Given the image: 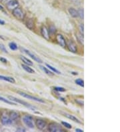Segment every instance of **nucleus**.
<instances>
[{
    "label": "nucleus",
    "mask_w": 120,
    "mask_h": 132,
    "mask_svg": "<svg viewBox=\"0 0 120 132\" xmlns=\"http://www.w3.org/2000/svg\"><path fill=\"white\" fill-rule=\"evenodd\" d=\"M12 14L16 19L22 21L24 20L26 15L24 13V12L22 11V9L20 7H16L12 11Z\"/></svg>",
    "instance_id": "f257e3e1"
},
{
    "label": "nucleus",
    "mask_w": 120,
    "mask_h": 132,
    "mask_svg": "<svg viewBox=\"0 0 120 132\" xmlns=\"http://www.w3.org/2000/svg\"><path fill=\"white\" fill-rule=\"evenodd\" d=\"M48 130L51 132H64V129L63 127L60 125V124L57 123H51L49 124Z\"/></svg>",
    "instance_id": "f03ea898"
},
{
    "label": "nucleus",
    "mask_w": 120,
    "mask_h": 132,
    "mask_svg": "<svg viewBox=\"0 0 120 132\" xmlns=\"http://www.w3.org/2000/svg\"><path fill=\"white\" fill-rule=\"evenodd\" d=\"M8 98L9 99V100L12 101H14L15 103H20V104H22L23 106H26V107H27L29 109H31L32 110H34L35 107H33L32 105H30V104H29L28 103H27L26 101H22L20 99H17V98H15L13 96H8Z\"/></svg>",
    "instance_id": "7ed1b4c3"
},
{
    "label": "nucleus",
    "mask_w": 120,
    "mask_h": 132,
    "mask_svg": "<svg viewBox=\"0 0 120 132\" xmlns=\"http://www.w3.org/2000/svg\"><path fill=\"white\" fill-rule=\"evenodd\" d=\"M23 122L25 124L26 126L28 127L30 129L34 128V124H33V119L30 115H25L23 118Z\"/></svg>",
    "instance_id": "20e7f679"
},
{
    "label": "nucleus",
    "mask_w": 120,
    "mask_h": 132,
    "mask_svg": "<svg viewBox=\"0 0 120 132\" xmlns=\"http://www.w3.org/2000/svg\"><path fill=\"white\" fill-rule=\"evenodd\" d=\"M17 93L18 94H20V95H21V96H23V98H27L28 99H31V100H33L35 101H37V102H40V103H45V101L43 100V99H40V98H37L36 97H34V96H32L31 95H29L27 93H24L23 92H17Z\"/></svg>",
    "instance_id": "39448f33"
},
{
    "label": "nucleus",
    "mask_w": 120,
    "mask_h": 132,
    "mask_svg": "<svg viewBox=\"0 0 120 132\" xmlns=\"http://www.w3.org/2000/svg\"><path fill=\"white\" fill-rule=\"evenodd\" d=\"M21 49L23 51L24 53H26V54L28 55L31 58H32L33 60H35V61H37V63H43V61L41 60V59H40L39 57H37V56H36L35 55H34L33 53H32V52H29V50H27V49H23V48H21Z\"/></svg>",
    "instance_id": "423d86ee"
},
{
    "label": "nucleus",
    "mask_w": 120,
    "mask_h": 132,
    "mask_svg": "<svg viewBox=\"0 0 120 132\" xmlns=\"http://www.w3.org/2000/svg\"><path fill=\"white\" fill-rule=\"evenodd\" d=\"M35 125L37 126V128L40 130H43L46 129L47 126V123L45 120L41 119H37L35 121Z\"/></svg>",
    "instance_id": "0eeeda50"
},
{
    "label": "nucleus",
    "mask_w": 120,
    "mask_h": 132,
    "mask_svg": "<svg viewBox=\"0 0 120 132\" xmlns=\"http://www.w3.org/2000/svg\"><path fill=\"white\" fill-rule=\"evenodd\" d=\"M66 46H67L69 50L72 53H76L77 52V46L72 40H69L67 42H66Z\"/></svg>",
    "instance_id": "6e6552de"
},
{
    "label": "nucleus",
    "mask_w": 120,
    "mask_h": 132,
    "mask_svg": "<svg viewBox=\"0 0 120 132\" xmlns=\"http://www.w3.org/2000/svg\"><path fill=\"white\" fill-rule=\"evenodd\" d=\"M56 41L58 43V44L60 45V46H61L62 47H66V39L64 38L63 35L61 34H58L56 35Z\"/></svg>",
    "instance_id": "1a4fd4ad"
},
{
    "label": "nucleus",
    "mask_w": 120,
    "mask_h": 132,
    "mask_svg": "<svg viewBox=\"0 0 120 132\" xmlns=\"http://www.w3.org/2000/svg\"><path fill=\"white\" fill-rule=\"evenodd\" d=\"M1 122L4 125H11L13 123V121L9 117V115H6V114H3L2 117L1 118Z\"/></svg>",
    "instance_id": "9d476101"
},
{
    "label": "nucleus",
    "mask_w": 120,
    "mask_h": 132,
    "mask_svg": "<svg viewBox=\"0 0 120 132\" xmlns=\"http://www.w3.org/2000/svg\"><path fill=\"white\" fill-rule=\"evenodd\" d=\"M18 6H19V3L17 0H12L8 4L6 5V7H7V9L11 11H13L14 9L18 7Z\"/></svg>",
    "instance_id": "9b49d317"
},
{
    "label": "nucleus",
    "mask_w": 120,
    "mask_h": 132,
    "mask_svg": "<svg viewBox=\"0 0 120 132\" xmlns=\"http://www.w3.org/2000/svg\"><path fill=\"white\" fill-rule=\"evenodd\" d=\"M41 35L42 37L46 39V40L49 41V33L48 29L46 27V26H43L41 29Z\"/></svg>",
    "instance_id": "f8f14e48"
},
{
    "label": "nucleus",
    "mask_w": 120,
    "mask_h": 132,
    "mask_svg": "<svg viewBox=\"0 0 120 132\" xmlns=\"http://www.w3.org/2000/svg\"><path fill=\"white\" fill-rule=\"evenodd\" d=\"M9 117L11 119V120L13 122L15 121L18 120L20 118V115L15 112H9Z\"/></svg>",
    "instance_id": "ddd939ff"
},
{
    "label": "nucleus",
    "mask_w": 120,
    "mask_h": 132,
    "mask_svg": "<svg viewBox=\"0 0 120 132\" xmlns=\"http://www.w3.org/2000/svg\"><path fill=\"white\" fill-rule=\"evenodd\" d=\"M0 80H3L6 81H8L12 83H15V80L12 77H8V76H4V75H0Z\"/></svg>",
    "instance_id": "4468645a"
},
{
    "label": "nucleus",
    "mask_w": 120,
    "mask_h": 132,
    "mask_svg": "<svg viewBox=\"0 0 120 132\" xmlns=\"http://www.w3.org/2000/svg\"><path fill=\"white\" fill-rule=\"evenodd\" d=\"M63 114L64 115L65 117H66L67 118H68V119H69L73 121H75V122H77V123H78V124H81V121H80L76 117H75V116H74V115H71V114H68V113H63Z\"/></svg>",
    "instance_id": "2eb2a0df"
},
{
    "label": "nucleus",
    "mask_w": 120,
    "mask_h": 132,
    "mask_svg": "<svg viewBox=\"0 0 120 132\" xmlns=\"http://www.w3.org/2000/svg\"><path fill=\"white\" fill-rule=\"evenodd\" d=\"M21 67L26 72H27V73H34L35 70L33 69H32V67H30L29 66H27V65H26V64H22L21 65Z\"/></svg>",
    "instance_id": "dca6fc26"
},
{
    "label": "nucleus",
    "mask_w": 120,
    "mask_h": 132,
    "mask_svg": "<svg viewBox=\"0 0 120 132\" xmlns=\"http://www.w3.org/2000/svg\"><path fill=\"white\" fill-rule=\"evenodd\" d=\"M69 14H70V15H71L72 17L76 18V17H79L78 11H77L76 9H75L74 8L69 9Z\"/></svg>",
    "instance_id": "f3484780"
},
{
    "label": "nucleus",
    "mask_w": 120,
    "mask_h": 132,
    "mask_svg": "<svg viewBox=\"0 0 120 132\" xmlns=\"http://www.w3.org/2000/svg\"><path fill=\"white\" fill-rule=\"evenodd\" d=\"M26 26L30 30H33L34 28V21L32 19H29L26 22Z\"/></svg>",
    "instance_id": "a211bd4d"
},
{
    "label": "nucleus",
    "mask_w": 120,
    "mask_h": 132,
    "mask_svg": "<svg viewBox=\"0 0 120 132\" xmlns=\"http://www.w3.org/2000/svg\"><path fill=\"white\" fill-rule=\"evenodd\" d=\"M20 59H21V60L26 65H27V66H33V62H32L31 60L28 59L27 58H26V57H24V56H21V57H20Z\"/></svg>",
    "instance_id": "6ab92c4d"
},
{
    "label": "nucleus",
    "mask_w": 120,
    "mask_h": 132,
    "mask_svg": "<svg viewBox=\"0 0 120 132\" xmlns=\"http://www.w3.org/2000/svg\"><path fill=\"white\" fill-rule=\"evenodd\" d=\"M76 37H77V41H78L81 45H83V43H84L83 34H81V33H76Z\"/></svg>",
    "instance_id": "aec40b11"
},
{
    "label": "nucleus",
    "mask_w": 120,
    "mask_h": 132,
    "mask_svg": "<svg viewBox=\"0 0 120 132\" xmlns=\"http://www.w3.org/2000/svg\"><path fill=\"white\" fill-rule=\"evenodd\" d=\"M40 67L41 68V69H42L43 72L46 73L47 75H53V73L52 72V71H50L49 69H47L46 67H45L44 66H40Z\"/></svg>",
    "instance_id": "412c9836"
},
{
    "label": "nucleus",
    "mask_w": 120,
    "mask_h": 132,
    "mask_svg": "<svg viewBox=\"0 0 120 132\" xmlns=\"http://www.w3.org/2000/svg\"><path fill=\"white\" fill-rule=\"evenodd\" d=\"M9 48L13 50V51H15V50H17L18 49V46L14 42H11V43H9Z\"/></svg>",
    "instance_id": "4be33fe9"
},
{
    "label": "nucleus",
    "mask_w": 120,
    "mask_h": 132,
    "mask_svg": "<svg viewBox=\"0 0 120 132\" xmlns=\"http://www.w3.org/2000/svg\"><path fill=\"white\" fill-rule=\"evenodd\" d=\"M46 66L48 67L49 69H51L52 71V72H53V73H57V74H61V72L60 71H58L57 69H55V67H52V66H50V65H49V64H46Z\"/></svg>",
    "instance_id": "5701e85b"
},
{
    "label": "nucleus",
    "mask_w": 120,
    "mask_h": 132,
    "mask_svg": "<svg viewBox=\"0 0 120 132\" xmlns=\"http://www.w3.org/2000/svg\"><path fill=\"white\" fill-rule=\"evenodd\" d=\"M0 101H3L4 103H7V104H9V105H15V103H13V102H12V101L7 100V99H6L2 98V97H1V96H0Z\"/></svg>",
    "instance_id": "b1692460"
},
{
    "label": "nucleus",
    "mask_w": 120,
    "mask_h": 132,
    "mask_svg": "<svg viewBox=\"0 0 120 132\" xmlns=\"http://www.w3.org/2000/svg\"><path fill=\"white\" fill-rule=\"evenodd\" d=\"M75 83H76L77 85L80 86L82 87H84V81H83V79H77L75 81Z\"/></svg>",
    "instance_id": "393cba45"
},
{
    "label": "nucleus",
    "mask_w": 120,
    "mask_h": 132,
    "mask_svg": "<svg viewBox=\"0 0 120 132\" xmlns=\"http://www.w3.org/2000/svg\"><path fill=\"white\" fill-rule=\"evenodd\" d=\"M48 30L49 33H52V34H53V33H55L56 32V29H55V27L53 26H50V27H49V29Z\"/></svg>",
    "instance_id": "a878e982"
},
{
    "label": "nucleus",
    "mask_w": 120,
    "mask_h": 132,
    "mask_svg": "<svg viewBox=\"0 0 120 132\" xmlns=\"http://www.w3.org/2000/svg\"><path fill=\"white\" fill-rule=\"evenodd\" d=\"M78 14H79L80 18L83 20V18H84V11H83V9H80V10L78 11Z\"/></svg>",
    "instance_id": "bb28decb"
},
{
    "label": "nucleus",
    "mask_w": 120,
    "mask_h": 132,
    "mask_svg": "<svg viewBox=\"0 0 120 132\" xmlns=\"http://www.w3.org/2000/svg\"><path fill=\"white\" fill-rule=\"evenodd\" d=\"M54 90L57 91V92H66V89H65V88H63V87H55Z\"/></svg>",
    "instance_id": "cd10ccee"
},
{
    "label": "nucleus",
    "mask_w": 120,
    "mask_h": 132,
    "mask_svg": "<svg viewBox=\"0 0 120 132\" xmlns=\"http://www.w3.org/2000/svg\"><path fill=\"white\" fill-rule=\"evenodd\" d=\"M61 124L63 125V126H65L66 128H67V129H72V125H70L68 123H67V122H65V121H61Z\"/></svg>",
    "instance_id": "c85d7f7f"
},
{
    "label": "nucleus",
    "mask_w": 120,
    "mask_h": 132,
    "mask_svg": "<svg viewBox=\"0 0 120 132\" xmlns=\"http://www.w3.org/2000/svg\"><path fill=\"white\" fill-rule=\"evenodd\" d=\"M0 50H1V52H4V53H8V52H7V50L6 49V47L4 46L3 44H1V43H0Z\"/></svg>",
    "instance_id": "c756f323"
},
{
    "label": "nucleus",
    "mask_w": 120,
    "mask_h": 132,
    "mask_svg": "<svg viewBox=\"0 0 120 132\" xmlns=\"http://www.w3.org/2000/svg\"><path fill=\"white\" fill-rule=\"evenodd\" d=\"M79 29H80V33L81 34H83V32H84V26H83V23H81L79 26Z\"/></svg>",
    "instance_id": "7c9ffc66"
},
{
    "label": "nucleus",
    "mask_w": 120,
    "mask_h": 132,
    "mask_svg": "<svg viewBox=\"0 0 120 132\" xmlns=\"http://www.w3.org/2000/svg\"><path fill=\"white\" fill-rule=\"evenodd\" d=\"M75 101H76V103H78L80 106H83V100L81 101V99H80V100L79 101V99H75Z\"/></svg>",
    "instance_id": "2f4dec72"
},
{
    "label": "nucleus",
    "mask_w": 120,
    "mask_h": 132,
    "mask_svg": "<svg viewBox=\"0 0 120 132\" xmlns=\"http://www.w3.org/2000/svg\"><path fill=\"white\" fill-rule=\"evenodd\" d=\"M12 0H1V2L3 3V4H4V5H7V4H8L10 1H11Z\"/></svg>",
    "instance_id": "473e14b6"
},
{
    "label": "nucleus",
    "mask_w": 120,
    "mask_h": 132,
    "mask_svg": "<svg viewBox=\"0 0 120 132\" xmlns=\"http://www.w3.org/2000/svg\"><path fill=\"white\" fill-rule=\"evenodd\" d=\"M0 61H1V62H3L4 63H7V60L5 59V58H0Z\"/></svg>",
    "instance_id": "72a5a7b5"
},
{
    "label": "nucleus",
    "mask_w": 120,
    "mask_h": 132,
    "mask_svg": "<svg viewBox=\"0 0 120 132\" xmlns=\"http://www.w3.org/2000/svg\"><path fill=\"white\" fill-rule=\"evenodd\" d=\"M17 132H26V129L23 128H17Z\"/></svg>",
    "instance_id": "f704fd0d"
},
{
    "label": "nucleus",
    "mask_w": 120,
    "mask_h": 132,
    "mask_svg": "<svg viewBox=\"0 0 120 132\" xmlns=\"http://www.w3.org/2000/svg\"><path fill=\"white\" fill-rule=\"evenodd\" d=\"M5 23H6V22L4 21L0 20V25H5Z\"/></svg>",
    "instance_id": "c9c22d12"
},
{
    "label": "nucleus",
    "mask_w": 120,
    "mask_h": 132,
    "mask_svg": "<svg viewBox=\"0 0 120 132\" xmlns=\"http://www.w3.org/2000/svg\"><path fill=\"white\" fill-rule=\"evenodd\" d=\"M75 132H83V131L81 129H75Z\"/></svg>",
    "instance_id": "e433bc0d"
},
{
    "label": "nucleus",
    "mask_w": 120,
    "mask_h": 132,
    "mask_svg": "<svg viewBox=\"0 0 120 132\" xmlns=\"http://www.w3.org/2000/svg\"><path fill=\"white\" fill-rule=\"evenodd\" d=\"M72 74L73 75H78V73H77V72H72Z\"/></svg>",
    "instance_id": "4c0bfd02"
},
{
    "label": "nucleus",
    "mask_w": 120,
    "mask_h": 132,
    "mask_svg": "<svg viewBox=\"0 0 120 132\" xmlns=\"http://www.w3.org/2000/svg\"><path fill=\"white\" fill-rule=\"evenodd\" d=\"M3 6H1V5H0V10H3Z\"/></svg>",
    "instance_id": "58836bf2"
},
{
    "label": "nucleus",
    "mask_w": 120,
    "mask_h": 132,
    "mask_svg": "<svg viewBox=\"0 0 120 132\" xmlns=\"http://www.w3.org/2000/svg\"></svg>",
    "instance_id": "ea45409f"
}]
</instances>
